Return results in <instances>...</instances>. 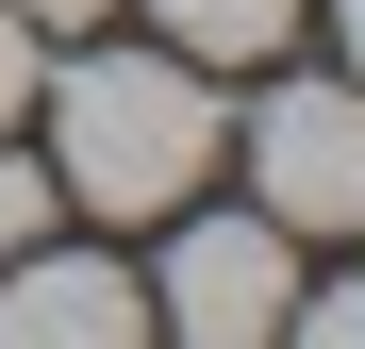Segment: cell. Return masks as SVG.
Segmentation results:
<instances>
[{
  "instance_id": "3",
  "label": "cell",
  "mask_w": 365,
  "mask_h": 349,
  "mask_svg": "<svg viewBox=\"0 0 365 349\" xmlns=\"http://www.w3.org/2000/svg\"><path fill=\"white\" fill-rule=\"evenodd\" d=\"M250 200L282 233H349L365 216V100L349 84H266L250 100Z\"/></svg>"
},
{
  "instance_id": "2",
  "label": "cell",
  "mask_w": 365,
  "mask_h": 349,
  "mask_svg": "<svg viewBox=\"0 0 365 349\" xmlns=\"http://www.w3.org/2000/svg\"><path fill=\"white\" fill-rule=\"evenodd\" d=\"M182 216V200H166ZM282 300H299V233L250 200V216H182L166 233V266H150V316L166 333H200V349H250V333H282Z\"/></svg>"
},
{
  "instance_id": "1",
  "label": "cell",
  "mask_w": 365,
  "mask_h": 349,
  "mask_svg": "<svg viewBox=\"0 0 365 349\" xmlns=\"http://www.w3.org/2000/svg\"><path fill=\"white\" fill-rule=\"evenodd\" d=\"M216 84L182 67V50H83L67 84H50V200H83V216H166V200H200V166H216Z\"/></svg>"
},
{
  "instance_id": "4",
  "label": "cell",
  "mask_w": 365,
  "mask_h": 349,
  "mask_svg": "<svg viewBox=\"0 0 365 349\" xmlns=\"http://www.w3.org/2000/svg\"><path fill=\"white\" fill-rule=\"evenodd\" d=\"M116 333H150V283H133V266L50 250V233L0 266V349H116Z\"/></svg>"
},
{
  "instance_id": "6",
  "label": "cell",
  "mask_w": 365,
  "mask_h": 349,
  "mask_svg": "<svg viewBox=\"0 0 365 349\" xmlns=\"http://www.w3.org/2000/svg\"><path fill=\"white\" fill-rule=\"evenodd\" d=\"M34 233H50V166H17V150H0V266H17Z\"/></svg>"
},
{
  "instance_id": "8",
  "label": "cell",
  "mask_w": 365,
  "mask_h": 349,
  "mask_svg": "<svg viewBox=\"0 0 365 349\" xmlns=\"http://www.w3.org/2000/svg\"><path fill=\"white\" fill-rule=\"evenodd\" d=\"M17 17H34V34H100V0H17Z\"/></svg>"
},
{
  "instance_id": "5",
  "label": "cell",
  "mask_w": 365,
  "mask_h": 349,
  "mask_svg": "<svg viewBox=\"0 0 365 349\" xmlns=\"http://www.w3.org/2000/svg\"><path fill=\"white\" fill-rule=\"evenodd\" d=\"M150 17H166L182 67H266V50L299 34V0H150Z\"/></svg>"
},
{
  "instance_id": "7",
  "label": "cell",
  "mask_w": 365,
  "mask_h": 349,
  "mask_svg": "<svg viewBox=\"0 0 365 349\" xmlns=\"http://www.w3.org/2000/svg\"><path fill=\"white\" fill-rule=\"evenodd\" d=\"M17 116H34V17L0 0V133H17Z\"/></svg>"
}]
</instances>
